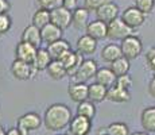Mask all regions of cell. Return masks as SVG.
Listing matches in <instances>:
<instances>
[{
  "mask_svg": "<svg viewBox=\"0 0 155 135\" xmlns=\"http://www.w3.org/2000/svg\"><path fill=\"white\" fill-rule=\"evenodd\" d=\"M120 49L123 57L131 59L138 58L143 52V43L136 35H130V37L124 38L120 43Z\"/></svg>",
  "mask_w": 155,
  "mask_h": 135,
  "instance_id": "3957f363",
  "label": "cell"
},
{
  "mask_svg": "<svg viewBox=\"0 0 155 135\" xmlns=\"http://www.w3.org/2000/svg\"><path fill=\"white\" fill-rule=\"evenodd\" d=\"M71 25L77 30H86L89 25V10L85 7H77L71 12Z\"/></svg>",
  "mask_w": 155,
  "mask_h": 135,
  "instance_id": "9a60e30c",
  "label": "cell"
},
{
  "mask_svg": "<svg viewBox=\"0 0 155 135\" xmlns=\"http://www.w3.org/2000/svg\"><path fill=\"white\" fill-rule=\"evenodd\" d=\"M41 123H42V119H41V116L37 112H28L18 119V128L19 130H27V131L38 130Z\"/></svg>",
  "mask_w": 155,
  "mask_h": 135,
  "instance_id": "8fae6325",
  "label": "cell"
},
{
  "mask_svg": "<svg viewBox=\"0 0 155 135\" xmlns=\"http://www.w3.org/2000/svg\"><path fill=\"white\" fill-rule=\"evenodd\" d=\"M37 72L38 70L34 68L32 64H27V62L20 61V59L16 58L11 65V73L18 80H30Z\"/></svg>",
  "mask_w": 155,
  "mask_h": 135,
  "instance_id": "52a82bcc",
  "label": "cell"
},
{
  "mask_svg": "<svg viewBox=\"0 0 155 135\" xmlns=\"http://www.w3.org/2000/svg\"><path fill=\"white\" fill-rule=\"evenodd\" d=\"M51 22V16H50V11L45 10V8H39L35 11L32 15V25L37 26L38 29H43L46 25Z\"/></svg>",
  "mask_w": 155,
  "mask_h": 135,
  "instance_id": "83f0119b",
  "label": "cell"
},
{
  "mask_svg": "<svg viewBox=\"0 0 155 135\" xmlns=\"http://www.w3.org/2000/svg\"><path fill=\"white\" fill-rule=\"evenodd\" d=\"M154 80H155V74H154Z\"/></svg>",
  "mask_w": 155,
  "mask_h": 135,
  "instance_id": "f6af8a7d",
  "label": "cell"
},
{
  "mask_svg": "<svg viewBox=\"0 0 155 135\" xmlns=\"http://www.w3.org/2000/svg\"><path fill=\"white\" fill-rule=\"evenodd\" d=\"M37 52H38V47H35L34 45L28 43V42H25V41H20L19 43H18L16 49H15V58L34 65Z\"/></svg>",
  "mask_w": 155,
  "mask_h": 135,
  "instance_id": "ba28073f",
  "label": "cell"
},
{
  "mask_svg": "<svg viewBox=\"0 0 155 135\" xmlns=\"http://www.w3.org/2000/svg\"><path fill=\"white\" fill-rule=\"evenodd\" d=\"M39 8H45V10L53 11L58 7L64 5V0H37Z\"/></svg>",
  "mask_w": 155,
  "mask_h": 135,
  "instance_id": "1f68e13d",
  "label": "cell"
},
{
  "mask_svg": "<svg viewBox=\"0 0 155 135\" xmlns=\"http://www.w3.org/2000/svg\"><path fill=\"white\" fill-rule=\"evenodd\" d=\"M97 70H99V66H97V62L94 59H92V58L84 59V62L78 68L77 73L71 77V81L73 83H86L92 77L96 76Z\"/></svg>",
  "mask_w": 155,
  "mask_h": 135,
  "instance_id": "5b68a950",
  "label": "cell"
},
{
  "mask_svg": "<svg viewBox=\"0 0 155 135\" xmlns=\"http://www.w3.org/2000/svg\"><path fill=\"white\" fill-rule=\"evenodd\" d=\"M64 135H71V134H70V133H68V134H64Z\"/></svg>",
  "mask_w": 155,
  "mask_h": 135,
  "instance_id": "ee69618b",
  "label": "cell"
},
{
  "mask_svg": "<svg viewBox=\"0 0 155 135\" xmlns=\"http://www.w3.org/2000/svg\"><path fill=\"white\" fill-rule=\"evenodd\" d=\"M11 4L8 0H0V14H8Z\"/></svg>",
  "mask_w": 155,
  "mask_h": 135,
  "instance_id": "8d00e7d4",
  "label": "cell"
},
{
  "mask_svg": "<svg viewBox=\"0 0 155 135\" xmlns=\"http://www.w3.org/2000/svg\"><path fill=\"white\" fill-rule=\"evenodd\" d=\"M94 79H96V83L107 86V88H111L112 85L116 84V79H117V77H116V74L112 72L111 68H101L97 70Z\"/></svg>",
  "mask_w": 155,
  "mask_h": 135,
  "instance_id": "ffe728a7",
  "label": "cell"
},
{
  "mask_svg": "<svg viewBox=\"0 0 155 135\" xmlns=\"http://www.w3.org/2000/svg\"><path fill=\"white\" fill-rule=\"evenodd\" d=\"M135 7L146 15L151 14L155 7V0H135Z\"/></svg>",
  "mask_w": 155,
  "mask_h": 135,
  "instance_id": "4dcf8cb0",
  "label": "cell"
},
{
  "mask_svg": "<svg viewBox=\"0 0 155 135\" xmlns=\"http://www.w3.org/2000/svg\"><path fill=\"white\" fill-rule=\"evenodd\" d=\"M62 31L58 26H55L54 23L50 22L49 25H46L43 29H41V35H42V42L46 45H50L53 42L58 41L62 38Z\"/></svg>",
  "mask_w": 155,
  "mask_h": 135,
  "instance_id": "2e32d148",
  "label": "cell"
},
{
  "mask_svg": "<svg viewBox=\"0 0 155 135\" xmlns=\"http://www.w3.org/2000/svg\"><path fill=\"white\" fill-rule=\"evenodd\" d=\"M70 99L76 103H81V101L88 100V93H89V85L85 83H71L68 89Z\"/></svg>",
  "mask_w": 155,
  "mask_h": 135,
  "instance_id": "5bb4252c",
  "label": "cell"
},
{
  "mask_svg": "<svg viewBox=\"0 0 155 135\" xmlns=\"http://www.w3.org/2000/svg\"><path fill=\"white\" fill-rule=\"evenodd\" d=\"M120 18L127 26H130L131 29L135 30V29H138V27H140L143 23L146 22L147 15H146L144 12H142L140 10H138V8L134 5V7L126 8V10L123 11V14H121Z\"/></svg>",
  "mask_w": 155,
  "mask_h": 135,
  "instance_id": "8992f818",
  "label": "cell"
},
{
  "mask_svg": "<svg viewBox=\"0 0 155 135\" xmlns=\"http://www.w3.org/2000/svg\"><path fill=\"white\" fill-rule=\"evenodd\" d=\"M101 59L105 62H108V64H111L113 62L115 59L120 58L123 54H121V49H120V45H116V43H109L107 45V46L103 47V50H101Z\"/></svg>",
  "mask_w": 155,
  "mask_h": 135,
  "instance_id": "7402d4cb",
  "label": "cell"
},
{
  "mask_svg": "<svg viewBox=\"0 0 155 135\" xmlns=\"http://www.w3.org/2000/svg\"><path fill=\"white\" fill-rule=\"evenodd\" d=\"M5 133H7V131H5L4 128H3L2 126H0V135H5Z\"/></svg>",
  "mask_w": 155,
  "mask_h": 135,
  "instance_id": "b9f144b4",
  "label": "cell"
},
{
  "mask_svg": "<svg viewBox=\"0 0 155 135\" xmlns=\"http://www.w3.org/2000/svg\"><path fill=\"white\" fill-rule=\"evenodd\" d=\"M148 92H150V95L155 99V80L154 79L150 81V84H148Z\"/></svg>",
  "mask_w": 155,
  "mask_h": 135,
  "instance_id": "f35d334b",
  "label": "cell"
},
{
  "mask_svg": "<svg viewBox=\"0 0 155 135\" xmlns=\"http://www.w3.org/2000/svg\"><path fill=\"white\" fill-rule=\"evenodd\" d=\"M51 61H53V58H51V56L49 54V52H47V49H42V47H39L38 52H37L35 61H34V68L37 69L38 72L46 70Z\"/></svg>",
  "mask_w": 155,
  "mask_h": 135,
  "instance_id": "d4e9b609",
  "label": "cell"
},
{
  "mask_svg": "<svg viewBox=\"0 0 155 135\" xmlns=\"http://www.w3.org/2000/svg\"><path fill=\"white\" fill-rule=\"evenodd\" d=\"M130 59L126 58V57L121 56L120 58L115 59L113 62H111V69L112 72L116 74V77L119 76H124V74H128L130 72Z\"/></svg>",
  "mask_w": 155,
  "mask_h": 135,
  "instance_id": "4316f807",
  "label": "cell"
},
{
  "mask_svg": "<svg viewBox=\"0 0 155 135\" xmlns=\"http://www.w3.org/2000/svg\"><path fill=\"white\" fill-rule=\"evenodd\" d=\"M119 7L117 4H115L113 2H109L107 4L101 5L99 10H96V16L97 19L103 20L105 23H109L112 20H115L116 18H119Z\"/></svg>",
  "mask_w": 155,
  "mask_h": 135,
  "instance_id": "4fadbf2b",
  "label": "cell"
},
{
  "mask_svg": "<svg viewBox=\"0 0 155 135\" xmlns=\"http://www.w3.org/2000/svg\"><path fill=\"white\" fill-rule=\"evenodd\" d=\"M68 50H70V43L68 41L62 39V38L53 42V43L47 45V52H49V54L51 56L53 59H58L59 57L65 52H68Z\"/></svg>",
  "mask_w": 155,
  "mask_h": 135,
  "instance_id": "603a6c76",
  "label": "cell"
},
{
  "mask_svg": "<svg viewBox=\"0 0 155 135\" xmlns=\"http://www.w3.org/2000/svg\"><path fill=\"white\" fill-rule=\"evenodd\" d=\"M97 135H107V127H105V128L101 127V128H100V131H99V134H97Z\"/></svg>",
  "mask_w": 155,
  "mask_h": 135,
  "instance_id": "60d3db41",
  "label": "cell"
},
{
  "mask_svg": "<svg viewBox=\"0 0 155 135\" xmlns=\"http://www.w3.org/2000/svg\"><path fill=\"white\" fill-rule=\"evenodd\" d=\"M58 61L65 66V69H66V72H68V76L73 77L74 74L77 73L78 68L81 66V64L84 62V54H81L78 52H73V50L70 49L62 54L58 58Z\"/></svg>",
  "mask_w": 155,
  "mask_h": 135,
  "instance_id": "7a4b0ae2",
  "label": "cell"
},
{
  "mask_svg": "<svg viewBox=\"0 0 155 135\" xmlns=\"http://www.w3.org/2000/svg\"><path fill=\"white\" fill-rule=\"evenodd\" d=\"M77 3H78V0H64V7H66L68 10L73 11L77 8Z\"/></svg>",
  "mask_w": 155,
  "mask_h": 135,
  "instance_id": "74e56055",
  "label": "cell"
},
{
  "mask_svg": "<svg viewBox=\"0 0 155 135\" xmlns=\"http://www.w3.org/2000/svg\"><path fill=\"white\" fill-rule=\"evenodd\" d=\"M131 135H148L147 133H134V134H131Z\"/></svg>",
  "mask_w": 155,
  "mask_h": 135,
  "instance_id": "7bdbcfd3",
  "label": "cell"
},
{
  "mask_svg": "<svg viewBox=\"0 0 155 135\" xmlns=\"http://www.w3.org/2000/svg\"><path fill=\"white\" fill-rule=\"evenodd\" d=\"M11 26H12V20H11L8 14H0V34H5L10 31Z\"/></svg>",
  "mask_w": 155,
  "mask_h": 135,
  "instance_id": "d6a6232c",
  "label": "cell"
},
{
  "mask_svg": "<svg viewBox=\"0 0 155 135\" xmlns=\"http://www.w3.org/2000/svg\"><path fill=\"white\" fill-rule=\"evenodd\" d=\"M140 122L146 131L155 133V107H148L143 110Z\"/></svg>",
  "mask_w": 155,
  "mask_h": 135,
  "instance_id": "cb8c5ba5",
  "label": "cell"
},
{
  "mask_svg": "<svg viewBox=\"0 0 155 135\" xmlns=\"http://www.w3.org/2000/svg\"><path fill=\"white\" fill-rule=\"evenodd\" d=\"M5 135H22V134H20V131L18 127H12V128H10V130H7Z\"/></svg>",
  "mask_w": 155,
  "mask_h": 135,
  "instance_id": "ab89813d",
  "label": "cell"
},
{
  "mask_svg": "<svg viewBox=\"0 0 155 135\" xmlns=\"http://www.w3.org/2000/svg\"><path fill=\"white\" fill-rule=\"evenodd\" d=\"M116 85L120 86V88H124V89H128L132 86V79H131L130 74H124V76H119L116 79Z\"/></svg>",
  "mask_w": 155,
  "mask_h": 135,
  "instance_id": "836d02e7",
  "label": "cell"
},
{
  "mask_svg": "<svg viewBox=\"0 0 155 135\" xmlns=\"http://www.w3.org/2000/svg\"><path fill=\"white\" fill-rule=\"evenodd\" d=\"M22 41L28 42V43L34 45L35 47L39 49L42 42V35H41V29H38L37 26H34L31 23L30 26H27L22 32Z\"/></svg>",
  "mask_w": 155,
  "mask_h": 135,
  "instance_id": "ac0fdd59",
  "label": "cell"
},
{
  "mask_svg": "<svg viewBox=\"0 0 155 135\" xmlns=\"http://www.w3.org/2000/svg\"><path fill=\"white\" fill-rule=\"evenodd\" d=\"M107 135H130V128L126 123L115 122L107 127Z\"/></svg>",
  "mask_w": 155,
  "mask_h": 135,
  "instance_id": "f546056e",
  "label": "cell"
},
{
  "mask_svg": "<svg viewBox=\"0 0 155 135\" xmlns=\"http://www.w3.org/2000/svg\"><path fill=\"white\" fill-rule=\"evenodd\" d=\"M92 128V120L85 116L77 115L71 119L69 124V133L71 135H88Z\"/></svg>",
  "mask_w": 155,
  "mask_h": 135,
  "instance_id": "30bf717a",
  "label": "cell"
},
{
  "mask_svg": "<svg viewBox=\"0 0 155 135\" xmlns=\"http://www.w3.org/2000/svg\"><path fill=\"white\" fill-rule=\"evenodd\" d=\"M71 12L73 11L68 10L66 7H58L55 10L50 11V16H51V23L58 26L61 30H66L71 25Z\"/></svg>",
  "mask_w": 155,
  "mask_h": 135,
  "instance_id": "9c48e42d",
  "label": "cell"
},
{
  "mask_svg": "<svg viewBox=\"0 0 155 135\" xmlns=\"http://www.w3.org/2000/svg\"><path fill=\"white\" fill-rule=\"evenodd\" d=\"M108 93V88L101 85L99 83H93L89 85V93H88V100L93 101V103H101L103 100L107 99Z\"/></svg>",
  "mask_w": 155,
  "mask_h": 135,
  "instance_id": "44dd1931",
  "label": "cell"
},
{
  "mask_svg": "<svg viewBox=\"0 0 155 135\" xmlns=\"http://www.w3.org/2000/svg\"><path fill=\"white\" fill-rule=\"evenodd\" d=\"M134 35V29L127 26L121 20V18H116L115 20L108 23V35L107 38L112 41H123L124 38Z\"/></svg>",
  "mask_w": 155,
  "mask_h": 135,
  "instance_id": "277c9868",
  "label": "cell"
},
{
  "mask_svg": "<svg viewBox=\"0 0 155 135\" xmlns=\"http://www.w3.org/2000/svg\"><path fill=\"white\" fill-rule=\"evenodd\" d=\"M107 99L113 101V103H127L131 100V93L128 89L120 88L115 84L111 88H108V93H107Z\"/></svg>",
  "mask_w": 155,
  "mask_h": 135,
  "instance_id": "d6986e66",
  "label": "cell"
},
{
  "mask_svg": "<svg viewBox=\"0 0 155 135\" xmlns=\"http://www.w3.org/2000/svg\"><path fill=\"white\" fill-rule=\"evenodd\" d=\"M109 2H112V0H85V8H88L89 11H96L101 5L107 4Z\"/></svg>",
  "mask_w": 155,
  "mask_h": 135,
  "instance_id": "e575fe53",
  "label": "cell"
},
{
  "mask_svg": "<svg viewBox=\"0 0 155 135\" xmlns=\"http://www.w3.org/2000/svg\"><path fill=\"white\" fill-rule=\"evenodd\" d=\"M77 115H81V116H85L88 119H93L94 115H96V107H94V103L91 100H85V101H81L78 103L77 106Z\"/></svg>",
  "mask_w": 155,
  "mask_h": 135,
  "instance_id": "f1b7e54d",
  "label": "cell"
},
{
  "mask_svg": "<svg viewBox=\"0 0 155 135\" xmlns=\"http://www.w3.org/2000/svg\"><path fill=\"white\" fill-rule=\"evenodd\" d=\"M0 35H2V34H0Z\"/></svg>",
  "mask_w": 155,
  "mask_h": 135,
  "instance_id": "bcb514c9",
  "label": "cell"
},
{
  "mask_svg": "<svg viewBox=\"0 0 155 135\" xmlns=\"http://www.w3.org/2000/svg\"><path fill=\"white\" fill-rule=\"evenodd\" d=\"M76 47H77V52L84 54V56H89V54H93L97 49V41L94 38H92L91 35L85 34L82 37H80L77 39V43H76Z\"/></svg>",
  "mask_w": 155,
  "mask_h": 135,
  "instance_id": "e0dca14e",
  "label": "cell"
},
{
  "mask_svg": "<svg viewBox=\"0 0 155 135\" xmlns=\"http://www.w3.org/2000/svg\"><path fill=\"white\" fill-rule=\"evenodd\" d=\"M71 119H73V116H71L70 108L65 106V104L55 103V104H51L46 110L43 122L47 130L61 131L70 124Z\"/></svg>",
  "mask_w": 155,
  "mask_h": 135,
  "instance_id": "6da1fadb",
  "label": "cell"
},
{
  "mask_svg": "<svg viewBox=\"0 0 155 135\" xmlns=\"http://www.w3.org/2000/svg\"><path fill=\"white\" fill-rule=\"evenodd\" d=\"M86 34L91 35L96 41L105 39L107 35H108V23L103 22L100 19L92 20V22H89L88 27H86Z\"/></svg>",
  "mask_w": 155,
  "mask_h": 135,
  "instance_id": "7c38bea8",
  "label": "cell"
},
{
  "mask_svg": "<svg viewBox=\"0 0 155 135\" xmlns=\"http://www.w3.org/2000/svg\"><path fill=\"white\" fill-rule=\"evenodd\" d=\"M46 70L53 80H62L65 76H68L66 69H65V66L58 61V59H53Z\"/></svg>",
  "mask_w": 155,
  "mask_h": 135,
  "instance_id": "484cf974",
  "label": "cell"
},
{
  "mask_svg": "<svg viewBox=\"0 0 155 135\" xmlns=\"http://www.w3.org/2000/svg\"><path fill=\"white\" fill-rule=\"evenodd\" d=\"M146 62H147L148 68L155 72V47L148 49V52L146 53Z\"/></svg>",
  "mask_w": 155,
  "mask_h": 135,
  "instance_id": "d590c367",
  "label": "cell"
}]
</instances>
